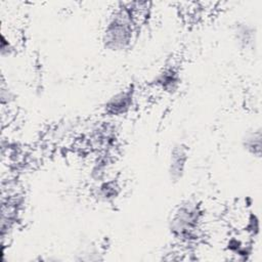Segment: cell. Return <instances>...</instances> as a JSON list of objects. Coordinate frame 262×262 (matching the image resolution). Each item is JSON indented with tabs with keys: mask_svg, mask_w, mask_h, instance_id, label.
Here are the masks:
<instances>
[{
	"mask_svg": "<svg viewBox=\"0 0 262 262\" xmlns=\"http://www.w3.org/2000/svg\"><path fill=\"white\" fill-rule=\"evenodd\" d=\"M139 20L130 2L119 3L106 18L101 34V43L105 50L120 53L128 50L136 36Z\"/></svg>",
	"mask_w": 262,
	"mask_h": 262,
	"instance_id": "obj_1",
	"label": "cell"
},
{
	"mask_svg": "<svg viewBox=\"0 0 262 262\" xmlns=\"http://www.w3.org/2000/svg\"><path fill=\"white\" fill-rule=\"evenodd\" d=\"M181 83L180 72L175 66H166L164 67L155 77L154 84L155 86L166 92V93H174L178 90Z\"/></svg>",
	"mask_w": 262,
	"mask_h": 262,
	"instance_id": "obj_7",
	"label": "cell"
},
{
	"mask_svg": "<svg viewBox=\"0 0 262 262\" xmlns=\"http://www.w3.org/2000/svg\"><path fill=\"white\" fill-rule=\"evenodd\" d=\"M121 187L115 179H103L98 181L94 188V196L101 203H113L120 195Z\"/></svg>",
	"mask_w": 262,
	"mask_h": 262,
	"instance_id": "obj_8",
	"label": "cell"
},
{
	"mask_svg": "<svg viewBox=\"0 0 262 262\" xmlns=\"http://www.w3.org/2000/svg\"><path fill=\"white\" fill-rule=\"evenodd\" d=\"M243 149L252 157L261 158L262 155V132L261 128H252L242 137Z\"/></svg>",
	"mask_w": 262,
	"mask_h": 262,
	"instance_id": "obj_9",
	"label": "cell"
},
{
	"mask_svg": "<svg viewBox=\"0 0 262 262\" xmlns=\"http://www.w3.org/2000/svg\"><path fill=\"white\" fill-rule=\"evenodd\" d=\"M232 37L236 45L245 51L256 48L257 30L255 26L247 21H237L232 28Z\"/></svg>",
	"mask_w": 262,
	"mask_h": 262,
	"instance_id": "obj_6",
	"label": "cell"
},
{
	"mask_svg": "<svg viewBox=\"0 0 262 262\" xmlns=\"http://www.w3.org/2000/svg\"><path fill=\"white\" fill-rule=\"evenodd\" d=\"M90 144L100 152H107L116 142V132L111 124L102 123L95 127L89 136Z\"/></svg>",
	"mask_w": 262,
	"mask_h": 262,
	"instance_id": "obj_5",
	"label": "cell"
},
{
	"mask_svg": "<svg viewBox=\"0 0 262 262\" xmlns=\"http://www.w3.org/2000/svg\"><path fill=\"white\" fill-rule=\"evenodd\" d=\"M203 220L202 205L193 199L183 200L173 209L168 221V229L178 244L191 246L202 238Z\"/></svg>",
	"mask_w": 262,
	"mask_h": 262,
	"instance_id": "obj_2",
	"label": "cell"
},
{
	"mask_svg": "<svg viewBox=\"0 0 262 262\" xmlns=\"http://www.w3.org/2000/svg\"><path fill=\"white\" fill-rule=\"evenodd\" d=\"M136 89L129 85L112 94L103 104V112L108 117H122L127 115L135 103Z\"/></svg>",
	"mask_w": 262,
	"mask_h": 262,
	"instance_id": "obj_3",
	"label": "cell"
},
{
	"mask_svg": "<svg viewBox=\"0 0 262 262\" xmlns=\"http://www.w3.org/2000/svg\"><path fill=\"white\" fill-rule=\"evenodd\" d=\"M189 161V148L184 142H176L172 145L168 158L167 172L169 179L173 182H179L185 174Z\"/></svg>",
	"mask_w": 262,
	"mask_h": 262,
	"instance_id": "obj_4",
	"label": "cell"
}]
</instances>
